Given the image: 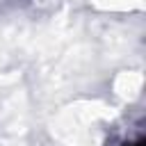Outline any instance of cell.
<instances>
[{"label": "cell", "mask_w": 146, "mask_h": 146, "mask_svg": "<svg viewBox=\"0 0 146 146\" xmlns=\"http://www.w3.org/2000/svg\"><path fill=\"white\" fill-rule=\"evenodd\" d=\"M125 146H144L141 141H135V144H125Z\"/></svg>", "instance_id": "6da1fadb"}]
</instances>
